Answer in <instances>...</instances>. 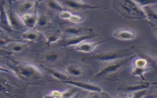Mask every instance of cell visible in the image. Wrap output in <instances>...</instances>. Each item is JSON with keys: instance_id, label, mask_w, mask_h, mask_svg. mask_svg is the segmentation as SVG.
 Wrapping results in <instances>:
<instances>
[{"instance_id": "6da1fadb", "label": "cell", "mask_w": 157, "mask_h": 98, "mask_svg": "<svg viewBox=\"0 0 157 98\" xmlns=\"http://www.w3.org/2000/svg\"><path fill=\"white\" fill-rule=\"evenodd\" d=\"M113 5L114 9L125 18L129 20H146L142 8L136 1L114 2Z\"/></svg>"}, {"instance_id": "7a4b0ae2", "label": "cell", "mask_w": 157, "mask_h": 98, "mask_svg": "<svg viewBox=\"0 0 157 98\" xmlns=\"http://www.w3.org/2000/svg\"><path fill=\"white\" fill-rule=\"evenodd\" d=\"M133 56V52L131 48L123 49L121 50L106 51L89 56L90 60H96L101 61L112 62L117 60L130 57Z\"/></svg>"}, {"instance_id": "3957f363", "label": "cell", "mask_w": 157, "mask_h": 98, "mask_svg": "<svg viewBox=\"0 0 157 98\" xmlns=\"http://www.w3.org/2000/svg\"><path fill=\"white\" fill-rule=\"evenodd\" d=\"M13 70L19 77L24 80L36 79L43 75L39 67L32 64H19L14 67Z\"/></svg>"}, {"instance_id": "277c9868", "label": "cell", "mask_w": 157, "mask_h": 98, "mask_svg": "<svg viewBox=\"0 0 157 98\" xmlns=\"http://www.w3.org/2000/svg\"><path fill=\"white\" fill-rule=\"evenodd\" d=\"M130 58V57H128L109 62L95 74V77L100 78L115 73L125 66V65L128 62V59Z\"/></svg>"}, {"instance_id": "5b68a950", "label": "cell", "mask_w": 157, "mask_h": 98, "mask_svg": "<svg viewBox=\"0 0 157 98\" xmlns=\"http://www.w3.org/2000/svg\"><path fill=\"white\" fill-rule=\"evenodd\" d=\"M5 9L8 23L11 30H19L24 27L21 17L13 9L6 5H5Z\"/></svg>"}, {"instance_id": "8992f818", "label": "cell", "mask_w": 157, "mask_h": 98, "mask_svg": "<svg viewBox=\"0 0 157 98\" xmlns=\"http://www.w3.org/2000/svg\"><path fill=\"white\" fill-rule=\"evenodd\" d=\"M64 83L67 85L74 86L84 90L88 91L93 93H98L102 92V88L98 85L90 82H84L81 81H72L69 80L64 81Z\"/></svg>"}, {"instance_id": "52a82bcc", "label": "cell", "mask_w": 157, "mask_h": 98, "mask_svg": "<svg viewBox=\"0 0 157 98\" xmlns=\"http://www.w3.org/2000/svg\"><path fill=\"white\" fill-rule=\"evenodd\" d=\"M97 36V35L93 34L72 36L62 40L60 41V43L64 46H75L84 41H87L89 39L93 38Z\"/></svg>"}, {"instance_id": "ba28073f", "label": "cell", "mask_w": 157, "mask_h": 98, "mask_svg": "<svg viewBox=\"0 0 157 98\" xmlns=\"http://www.w3.org/2000/svg\"><path fill=\"white\" fill-rule=\"evenodd\" d=\"M109 39L102 40L101 41L90 42V41H84L81 43L79 44L76 46H74V50L79 52L90 53L92 52L98 45L101 44L106 42Z\"/></svg>"}, {"instance_id": "9c48e42d", "label": "cell", "mask_w": 157, "mask_h": 98, "mask_svg": "<svg viewBox=\"0 0 157 98\" xmlns=\"http://www.w3.org/2000/svg\"><path fill=\"white\" fill-rule=\"evenodd\" d=\"M112 36L118 40L131 41L136 38V34L132 30L128 29H117L112 33Z\"/></svg>"}, {"instance_id": "30bf717a", "label": "cell", "mask_w": 157, "mask_h": 98, "mask_svg": "<svg viewBox=\"0 0 157 98\" xmlns=\"http://www.w3.org/2000/svg\"><path fill=\"white\" fill-rule=\"evenodd\" d=\"M63 2L69 8L75 9L86 10V9H93L99 8L98 6H94L91 4L86 3L82 1L71 0V1H65Z\"/></svg>"}, {"instance_id": "8fae6325", "label": "cell", "mask_w": 157, "mask_h": 98, "mask_svg": "<svg viewBox=\"0 0 157 98\" xmlns=\"http://www.w3.org/2000/svg\"><path fill=\"white\" fill-rule=\"evenodd\" d=\"M21 17L22 22L24 26L28 27L29 29H34L37 24V19L39 15L36 13H26Z\"/></svg>"}, {"instance_id": "7c38bea8", "label": "cell", "mask_w": 157, "mask_h": 98, "mask_svg": "<svg viewBox=\"0 0 157 98\" xmlns=\"http://www.w3.org/2000/svg\"><path fill=\"white\" fill-rule=\"evenodd\" d=\"M154 4L141 6L146 21L151 25L156 22L157 20V10L156 9H154Z\"/></svg>"}, {"instance_id": "4fadbf2b", "label": "cell", "mask_w": 157, "mask_h": 98, "mask_svg": "<svg viewBox=\"0 0 157 98\" xmlns=\"http://www.w3.org/2000/svg\"><path fill=\"white\" fill-rule=\"evenodd\" d=\"M93 30L91 27H69L65 30V32L72 36L88 34L93 33Z\"/></svg>"}, {"instance_id": "5bb4252c", "label": "cell", "mask_w": 157, "mask_h": 98, "mask_svg": "<svg viewBox=\"0 0 157 98\" xmlns=\"http://www.w3.org/2000/svg\"><path fill=\"white\" fill-rule=\"evenodd\" d=\"M62 36V33L57 29L52 30L45 36L47 45H50L60 41Z\"/></svg>"}, {"instance_id": "9a60e30c", "label": "cell", "mask_w": 157, "mask_h": 98, "mask_svg": "<svg viewBox=\"0 0 157 98\" xmlns=\"http://www.w3.org/2000/svg\"><path fill=\"white\" fill-rule=\"evenodd\" d=\"M40 36V32L35 29H29L21 35L22 38L29 41H37Z\"/></svg>"}, {"instance_id": "2e32d148", "label": "cell", "mask_w": 157, "mask_h": 98, "mask_svg": "<svg viewBox=\"0 0 157 98\" xmlns=\"http://www.w3.org/2000/svg\"><path fill=\"white\" fill-rule=\"evenodd\" d=\"M45 69L49 72V73L50 74L51 76H52L54 78L62 81L63 82H64V81L70 80L69 76L64 72L55 69L50 68L48 67H46Z\"/></svg>"}, {"instance_id": "e0dca14e", "label": "cell", "mask_w": 157, "mask_h": 98, "mask_svg": "<svg viewBox=\"0 0 157 98\" xmlns=\"http://www.w3.org/2000/svg\"><path fill=\"white\" fill-rule=\"evenodd\" d=\"M0 26L4 30L6 31H11L10 27L8 23L5 9V5H2L0 7Z\"/></svg>"}, {"instance_id": "ac0fdd59", "label": "cell", "mask_w": 157, "mask_h": 98, "mask_svg": "<svg viewBox=\"0 0 157 98\" xmlns=\"http://www.w3.org/2000/svg\"><path fill=\"white\" fill-rule=\"evenodd\" d=\"M150 86V83L148 82H143L138 85H132L128 86L123 88V89L126 91H139L146 90Z\"/></svg>"}, {"instance_id": "d6986e66", "label": "cell", "mask_w": 157, "mask_h": 98, "mask_svg": "<svg viewBox=\"0 0 157 98\" xmlns=\"http://www.w3.org/2000/svg\"><path fill=\"white\" fill-rule=\"evenodd\" d=\"M13 86L8 80L0 78V92L10 93L13 90Z\"/></svg>"}, {"instance_id": "ffe728a7", "label": "cell", "mask_w": 157, "mask_h": 98, "mask_svg": "<svg viewBox=\"0 0 157 98\" xmlns=\"http://www.w3.org/2000/svg\"><path fill=\"white\" fill-rule=\"evenodd\" d=\"M66 71L69 74L74 77H80L83 74L80 67L74 64H70L66 68Z\"/></svg>"}, {"instance_id": "44dd1931", "label": "cell", "mask_w": 157, "mask_h": 98, "mask_svg": "<svg viewBox=\"0 0 157 98\" xmlns=\"http://www.w3.org/2000/svg\"><path fill=\"white\" fill-rule=\"evenodd\" d=\"M36 3V2L33 1H25L23 2L19 6L20 11L24 13H29V11L35 7Z\"/></svg>"}, {"instance_id": "7402d4cb", "label": "cell", "mask_w": 157, "mask_h": 98, "mask_svg": "<svg viewBox=\"0 0 157 98\" xmlns=\"http://www.w3.org/2000/svg\"><path fill=\"white\" fill-rule=\"evenodd\" d=\"M7 45H9L11 51L14 52H20L24 50L27 47V45L24 43L20 42L15 41L10 43Z\"/></svg>"}, {"instance_id": "603a6c76", "label": "cell", "mask_w": 157, "mask_h": 98, "mask_svg": "<svg viewBox=\"0 0 157 98\" xmlns=\"http://www.w3.org/2000/svg\"><path fill=\"white\" fill-rule=\"evenodd\" d=\"M133 67L140 68H149V62L146 58L139 57L135 60L133 63Z\"/></svg>"}, {"instance_id": "cb8c5ba5", "label": "cell", "mask_w": 157, "mask_h": 98, "mask_svg": "<svg viewBox=\"0 0 157 98\" xmlns=\"http://www.w3.org/2000/svg\"><path fill=\"white\" fill-rule=\"evenodd\" d=\"M46 5L51 9L59 12L65 10L64 6L60 4L59 2L57 1H49L46 2Z\"/></svg>"}, {"instance_id": "d4e9b609", "label": "cell", "mask_w": 157, "mask_h": 98, "mask_svg": "<svg viewBox=\"0 0 157 98\" xmlns=\"http://www.w3.org/2000/svg\"><path fill=\"white\" fill-rule=\"evenodd\" d=\"M150 68H140L137 67H133L132 71L131 72V75L133 77H140L142 80L145 81L144 78V74L147 71H149Z\"/></svg>"}, {"instance_id": "484cf974", "label": "cell", "mask_w": 157, "mask_h": 98, "mask_svg": "<svg viewBox=\"0 0 157 98\" xmlns=\"http://www.w3.org/2000/svg\"><path fill=\"white\" fill-rule=\"evenodd\" d=\"M59 57V55L56 52L49 53L44 56L45 60L49 62H56L58 60Z\"/></svg>"}, {"instance_id": "4316f807", "label": "cell", "mask_w": 157, "mask_h": 98, "mask_svg": "<svg viewBox=\"0 0 157 98\" xmlns=\"http://www.w3.org/2000/svg\"><path fill=\"white\" fill-rule=\"evenodd\" d=\"M72 14L73 13H72L71 11L66 10H63L59 13L58 17L63 20H69L72 16Z\"/></svg>"}, {"instance_id": "83f0119b", "label": "cell", "mask_w": 157, "mask_h": 98, "mask_svg": "<svg viewBox=\"0 0 157 98\" xmlns=\"http://www.w3.org/2000/svg\"><path fill=\"white\" fill-rule=\"evenodd\" d=\"M49 20L48 18L45 15H40L38 17L37 24L39 26L44 27L48 24Z\"/></svg>"}, {"instance_id": "f1b7e54d", "label": "cell", "mask_w": 157, "mask_h": 98, "mask_svg": "<svg viewBox=\"0 0 157 98\" xmlns=\"http://www.w3.org/2000/svg\"><path fill=\"white\" fill-rule=\"evenodd\" d=\"M84 20V17L82 15L72 14V16L69 20L74 23H79L82 22Z\"/></svg>"}, {"instance_id": "f546056e", "label": "cell", "mask_w": 157, "mask_h": 98, "mask_svg": "<svg viewBox=\"0 0 157 98\" xmlns=\"http://www.w3.org/2000/svg\"><path fill=\"white\" fill-rule=\"evenodd\" d=\"M76 91L75 89L69 88L63 92V98H71L75 96Z\"/></svg>"}, {"instance_id": "4dcf8cb0", "label": "cell", "mask_w": 157, "mask_h": 98, "mask_svg": "<svg viewBox=\"0 0 157 98\" xmlns=\"http://www.w3.org/2000/svg\"><path fill=\"white\" fill-rule=\"evenodd\" d=\"M146 90L136 91L133 93V94L132 95L130 98H142L146 94Z\"/></svg>"}, {"instance_id": "1f68e13d", "label": "cell", "mask_w": 157, "mask_h": 98, "mask_svg": "<svg viewBox=\"0 0 157 98\" xmlns=\"http://www.w3.org/2000/svg\"><path fill=\"white\" fill-rule=\"evenodd\" d=\"M96 94L94 95L90 98H110L107 94L105 93H101V92L95 93Z\"/></svg>"}, {"instance_id": "d6a6232c", "label": "cell", "mask_w": 157, "mask_h": 98, "mask_svg": "<svg viewBox=\"0 0 157 98\" xmlns=\"http://www.w3.org/2000/svg\"><path fill=\"white\" fill-rule=\"evenodd\" d=\"M55 98H63V92L59 90H53L50 92Z\"/></svg>"}, {"instance_id": "836d02e7", "label": "cell", "mask_w": 157, "mask_h": 98, "mask_svg": "<svg viewBox=\"0 0 157 98\" xmlns=\"http://www.w3.org/2000/svg\"><path fill=\"white\" fill-rule=\"evenodd\" d=\"M15 40H11L10 39L6 38H1L0 37V46L4 45H8L10 43L13 42Z\"/></svg>"}, {"instance_id": "e575fe53", "label": "cell", "mask_w": 157, "mask_h": 98, "mask_svg": "<svg viewBox=\"0 0 157 98\" xmlns=\"http://www.w3.org/2000/svg\"><path fill=\"white\" fill-rule=\"evenodd\" d=\"M131 94H121L117 98H131Z\"/></svg>"}, {"instance_id": "d590c367", "label": "cell", "mask_w": 157, "mask_h": 98, "mask_svg": "<svg viewBox=\"0 0 157 98\" xmlns=\"http://www.w3.org/2000/svg\"><path fill=\"white\" fill-rule=\"evenodd\" d=\"M0 72H4V73H10V71L8 69L5 68L2 66H0Z\"/></svg>"}, {"instance_id": "8d00e7d4", "label": "cell", "mask_w": 157, "mask_h": 98, "mask_svg": "<svg viewBox=\"0 0 157 98\" xmlns=\"http://www.w3.org/2000/svg\"><path fill=\"white\" fill-rule=\"evenodd\" d=\"M43 98H55L51 94V93H49L48 94H46L44 96Z\"/></svg>"}, {"instance_id": "74e56055", "label": "cell", "mask_w": 157, "mask_h": 98, "mask_svg": "<svg viewBox=\"0 0 157 98\" xmlns=\"http://www.w3.org/2000/svg\"><path fill=\"white\" fill-rule=\"evenodd\" d=\"M2 32V31L0 30V34H1Z\"/></svg>"}, {"instance_id": "f35d334b", "label": "cell", "mask_w": 157, "mask_h": 98, "mask_svg": "<svg viewBox=\"0 0 157 98\" xmlns=\"http://www.w3.org/2000/svg\"><path fill=\"white\" fill-rule=\"evenodd\" d=\"M75 98V96H74V97H72V98Z\"/></svg>"}]
</instances>
